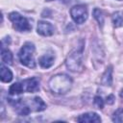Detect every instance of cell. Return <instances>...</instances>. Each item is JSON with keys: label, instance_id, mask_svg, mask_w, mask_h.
I'll return each instance as SVG.
<instances>
[{"label": "cell", "instance_id": "obj_1", "mask_svg": "<svg viewBox=\"0 0 123 123\" xmlns=\"http://www.w3.org/2000/svg\"><path fill=\"white\" fill-rule=\"evenodd\" d=\"M72 81L65 74H58L53 76L49 81L50 89L57 94H64L71 88Z\"/></svg>", "mask_w": 123, "mask_h": 123}, {"label": "cell", "instance_id": "obj_2", "mask_svg": "<svg viewBox=\"0 0 123 123\" xmlns=\"http://www.w3.org/2000/svg\"><path fill=\"white\" fill-rule=\"evenodd\" d=\"M34 53H35L34 44L31 42L25 43L22 46V48L20 49L19 54H18L20 62L29 68H34L36 66V62H35V59H34Z\"/></svg>", "mask_w": 123, "mask_h": 123}, {"label": "cell", "instance_id": "obj_3", "mask_svg": "<svg viewBox=\"0 0 123 123\" xmlns=\"http://www.w3.org/2000/svg\"><path fill=\"white\" fill-rule=\"evenodd\" d=\"M9 18L12 22L13 28L18 32H27V31H30L32 28L29 21L25 17L20 15L18 12H11L9 15Z\"/></svg>", "mask_w": 123, "mask_h": 123}, {"label": "cell", "instance_id": "obj_4", "mask_svg": "<svg viewBox=\"0 0 123 123\" xmlns=\"http://www.w3.org/2000/svg\"><path fill=\"white\" fill-rule=\"evenodd\" d=\"M70 14H71V17L73 18V20L78 24L84 23L87 18L86 8L85 6H83V5L74 6L70 10Z\"/></svg>", "mask_w": 123, "mask_h": 123}, {"label": "cell", "instance_id": "obj_5", "mask_svg": "<svg viewBox=\"0 0 123 123\" xmlns=\"http://www.w3.org/2000/svg\"><path fill=\"white\" fill-rule=\"evenodd\" d=\"M81 65H82V52L81 51H75L67 57L66 66L71 71L80 70Z\"/></svg>", "mask_w": 123, "mask_h": 123}, {"label": "cell", "instance_id": "obj_6", "mask_svg": "<svg viewBox=\"0 0 123 123\" xmlns=\"http://www.w3.org/2000/svg\"><path fill=\"white\" fill-rule=\"evenodd\" d=\"M37 33L44 37H49L54 34V27L51 23L46 21H39L37 23Z\"/></svg>", "mask_w": 123, "mask_h": 123}, {"label": "cell", "instance_id": "obj_7", "mask_svg": "<svg viewBox=\"0 0 123 123\" xmlns=\"http://www.w3.org/2000/svg\"><path fill=\"white\" fill-rule=\"evenodd\" d=\"M24 91L27 92H35L39 88V82L36 78H30L21 82Z\"/></svg>", "mask_w": 123, "mask_h": 123}, {"label": "cell", "instance_id": "obj_8", "mask_svg": "<svg viewBox=\"0 0 123 123\" xmlns=\"http://www.w3.org/2000/svg\"><path fill=\"white\" fill-rule=\"evenodd\" d=\"M54 60H55V56L53 55V53L49 52V53H46L45 55H43L42 57H40L39 64L43 68H49L50 66L53 65Z\"/></svg>", "mask_w": 123, "mask_h": 123}, {"label": "cell", "instance_id": "obj_9", "mask_svg": "<svg viewBox=\"0 0 123 123\" xmlns=\"http://www.w3.org/2000/svg\"><path fill=\"white\" fill-rule=\"evenodd\" d=\"M77 120L79 122H100L101 118L95 112H86L80 115Z\"/></svg>", "mask_w": 123, "mask_h": 123}, {"label": "cell", "instance_id": "obj_10", "mask_svg": "<svg viewBox=\"0 0 123 123\" xmlns=\"http://www.w3.org/2000/svg\"><path fill=\"white\" fill-rule=\"evenodd\" d=\"M30 108L32 111H41L43 110L46 109V104L42 101L41 98L39 97H35L33 100H32V104L30 105Z\"/></svg>", "mask_w": 123, "mask_h": 123}, {"label": "cell", "instance_id": "obj_11", "mask_svg": "<svg viewBox=\"0 0 123 123\" xmlns=\"http://www.w3.org/2000/svg\"><path fill=\"white\" fill-rule=\"evenodd\" d=\"M0 75H1V81L4 82V83H9L12 81V71L6 67L5 65L1 64V67H0Z\"/></svg>", "mask_w": 123, "mask_h": 123}, {"label": "cell", "instance_id": "obj_12", "mask_svg": "<svg viewBox=\"0 0 123 123\" xmlns=\"http://www.w3.org/2000/svg\"><path fill=\"white\" fill-rule=\"evenodd\" d=\"M1 59H2V62L4 63L12 64V55L11 51L8 50V49H4L2 47V50H1Z\"/></svg>", "mask_w": 123, "mask_h": 123}, {"label": "cell", "instance_id": "obj_13", "mask_svg": "<svg viewBox=\"0 0 123 123\" xmlns=\"http://www.w3.org/2000/svg\"><path fill=\"white\" fill-rule=\"evenodd\" d=\"M24 91L23 89V86H22V84L21 82H17V83H14L13 85L11 86L10 89H9V92L11 95H17V94H20Z\"/></svg>", "mask_w": 123, "mask_h": 123}, {"label": "cell", "instance_id": "obj_14", "mask_svg": "<svg viewBox=\"0 0 123 123\" xmlns=\"http://www.w3.org/2000/svg\"><path fill=\"white\" fill-rule=\"evenodd\" d=\"M111 67H109L106 71H105V73H104V75H103V77H102V84L104 85V86H111V82H112V78H111Z\"/></svg>", "mask_w": 123, "mask_h": 123}, {"label": "cell", "instance_id": "obj_15", "mask_svg": "<svg viewBox=\"0 0 123 123\" xmlns=\"http://www.w3.org/2000/svg\"><path fill=\"white\" fill-rule=\"evenodd\" d=\"M112 23L114 27H122L123 26V12H117L112 15Z\"/></svg>", "mask_w": 123, "mask_h": 123}, {"label": "cell", "instance_id": "obj_16", "mask_svg": "<svg viewBox=\"0 0 123 123\" xmlns=\"http://www.w3.org/2000/svg\"><path fill=\"white\" fill-rule=\"evenodd\" d=\"M113 122H123V109L117 110L112 115Z\"/></svg>", "mask_w": 123, "mask_h": 123}, {"label": "cell", "instance_id": "obj_17", "mask_svg": "<svg viewBox=\"0 0 123 123\" xmlns=\"http://www.w3.org/2000/svg\"><path fill=\"white\" fill-rule=\"evenodd\" d=\"M93 15L95 17V19L98 21V23L102 26L103 23H104V16H103V13L102 12L99 10V9H95L94 12H93Z\"/></svg>", "mask_w": 123, "mask_h": 123}, {"label": "cell", "instance_id": "obj_18", "mask_svg": "<svg viewBox=\"0 0 123 123\" xmlns=\"http://www.w3.org/2000/svg\"><path fill=\"white\" fill-rule=\"evenodd\" d=\"M94 104L98 109H103L104 107V101L100 96H95L94 98Z\"/></svg>", "mask_w": 123, "mask_h": 123}, {"label": "cell", "instance_id": "obj_19", "mask_svg": "<svg viewBox=\"0 0 123 123\" xmlns=\"http://www.w3.org/2000/svg\"><path fill=\"white\" fill-rule=\"evenodd\" d=\"M113 100H114V96L113 95H110V96L107 97V103H109V104H112Z\"/></svg>", "mask_w": 123, "mask_h": 123}, {"label": "cell", "instance_id": "obj_20", "mask_svg": "<svg viewBox=\"0 0 123 123\" xmlns=\"http://www.w3.org/2000/svg\"><path fill=\"white\" fill-rule=\"evenodd\" d=\"M121 96H122V97H123V90H122V91H121Z\"/></svg>", "mask_w": 123, "mask_h": 123}, {"label": "cell", "instance_id": "obj_21", "mask_svg": "<svg viewBox=\"0 0 123 123\" xmlns=\"http://www.w3.org/2000/svg\"><path fill=\"white\" fill-rule=\"evenodd\" d=\"M47 1H52V0H47Z\"/></svg>", "mask_w": 123, "mask_h": 123}]
</instances>
